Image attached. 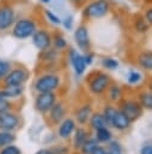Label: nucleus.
<instances>
[{
	"label": "nucleus",
	"instance_id": "19",
	"mask_svg": "<svg viewBox=\"0 0 152 154\" xmlns=\"http://www.w3.org/2000/svg\"><path fill=\"white\" fill-rule=\"evenodd\" d=\"M98 147V141L96 138H91V140H86L84 142V144L81 146V150L83 154H92V152Z\"/></svg>",
	"mask_w": 152,
	"mask_h": 154
},
{
	"label": "nucleus",
	"instance_id": "21",
	"mask_svg": "<svg viewBox=\"0 0 152 154\" xmlns=\"http://www.w3.org/2000/svg\"><path fill=\"white\" fill-rule=\"evenodd\" d=\"M85 141H86V131L84 129H78L74 135V147L81 148Z\"/></svg>",
	"mask_w": 152,
	"mask_h": 154
},
{
	"label": "nucleus",
	"instance_id": "41",
	"mask_svg": "<svg viewBox=\"0 0 152 154\" xmlns=\"http://www.w3.org/2000/svg\"><path fill=\"white\" fill-rule=\"evenodd\" d=\"M42 1H43V2H49L50 0H42Z\"/></svg>",
	"mask_w": 152,
	"mask_h": 154
},
{
	"label": "nucleus",
	"instance_id": "10",
	"mask_svg": "<svg viewBox=\"0 0 152 154\" xmlns=\"http://www.w3.org/2000/svg\"><path fill=\"white\" fill-rule=\"evenodd\" d=\"M74 38H75V42L77 45L79 46L80 49H84L86 51L89 48V45H90V40H89V32H87V29L85 26H79L75 32H74Z\"/></svg>",
	"mask_w": 152,
	"mask_h": 154
},
{
	"label": "nucleus",
	"instance_id": "37",
	"mask_svg": "<svg viewBox=\"0 0 152 154\" xmlns=\"http://www.w3.org/2000/svg\"><path fill=\"white\" fill-rule=\"evenodd\" d=\"M92 58H93V55H92V54H86V55L84 57L85 65H90V64L92 63Z\"/></svg>",
	"mask_w": 152,
	"mask_h": 154
},
{
	"label": "nucleus",
	"instance_id": "15",
	"mask_svg": "<svg viewBox=\"0 0 152 154\" xmlns=\"http://www.w3.org/2000/svg\"><path fill=\"white\" fill-rule=\"evenodd\" d=\"M74 130V122L72 120V119H66V120H63V123L60 125V129H59V135L61 136V137H63V138H66V137H68L71 134H72V131Z\"/></svg>",
	"mask_w": 152,
	"mask_h": 154
},
{
	"label": "nucleus",
	"instance_id": "11",
	"mask_svg": "<svg viewBox=\"0 0 152 154\" xmlns=\"http://www.w3.org/2000/svg\"><path fill=\"white\" fill-rule=\"evenodd\" d=\"M26 79V72L22 69H17L11 71L6 78H5V84L6 85H13V84H22Z\"/></svg>",
	"mask_w": 152,
	"mask_h": 154
},
{
	"label": "nucleus",
	"instance_id": "28",
	"mask_svg": "<svg viewBox=\"0 0 152 154\" xmlns=\"http://www.w3.org/2000/svg\"><path fill=\"white\" fill-rule=\"evenodd\" d=\"M0 154H20V149L16 146H7L0 152Z\"/></svg>",
	"mask_w": 152,
	"mask_h": 154
},
{
	"label": "nucleus",
	"instance_id": "33",
	"mask_svg": "<svg viewBox=\"0 0 152 154\" xmlns=\"http://www.w3.org/2000/svg\"><path fill=\"white\" fill-rule=\"evenodd\" d=\"M55 47L59 48V49L66 47V41H65V38L61 37V36H56V38H55Z\"/></svg>",
	"mask_w": 152,
	"mask_h": 154
},
{
	"label": "nucleus",
	"instance_id": "35",
	"mask_svg": "<svg viewBox=\"0 0 152 154\" xmlns=\"http://www.w3.org/2000/svg\"><path fill=\"white\" fill-rule=\"evenodd\" d=\"M140 154H152V147H151L150 144L144 146V147L141 148V153H140Z\"/></svg>",
	"mask_w": 152,
	"mask_h": 154
},
{
	"label": "nucleus",
	"instance_id": "13",
	"mask_svg": "<svg viewBox=\"0 0 152 154\" xmlns=\"http://www.w3.org/2000/svg\"><path fill=\"white\" fill-rule=\"evenodd\" d=\"M130 120L127 118V116L122 112V111H116L113 120H111V125L118 130H124L129 126Z\"/></svg>",
	"mask_w": 152,
	"mask_h": 154
},
{
	"label": "nucleus",
	"instance_id": "23",
	"mask_svg": "<svg viewBox=\"0 0 152 154\" xmlns=\"http://www.w3.org/2000/svg\"><path fill=\"white\" fill-rule=\"evenodd\" d=\"M97 141L98 142H108V141H110V138H111V134H110V131L107 129V126H104V128H101V129H97Z\"/></svg>",
	"mask_w": 152,
	"mask_h": 154
},
{
	"label": "nucleus",
	"instance_id": "4",
	"mask_svg": "<svg viewBox=\"0 0 152 154\" xmlns=\"http://www.w3.org/2000/svg\"><path fill=\"white\" fill-rule=\"evenodd\" d=\"M54 102H55V95L51 91L41 93L36 97L35 107H36L37 111L44 113V112H48L50 109V107L54 105Z\"/></svg>",
	"mask_w": 152,
	"mask_h": 154
},
{
	"label": "nucleus",
	"instance_id": "17",
	"mask_svg": "<svg viewBox=\"0 0 152 154\" xmlns=\"http://www.w3.org/2000/svg\"><path fill=\"white\" fill-rule=\"evenodd\" d=\"M90 114H91V107L89 105L86 106H83L81 108L78 109L77 112V119L80 124H84L87 122V119L90 118Z\"/></svg>",
	"mask_w": 152,
	"mask_h": 154
},
{
	"label": "nucleus",
	"instance_id": "24",
	"mask_svg": "<svg viewBox=\"0 0 152 154\" xmlns=\"http://www.w3.org/2000/svg\"><path fill=\"white\" fill-rule=\"evenodd\" d=\"M140 101H141L142 107H145V108H147V109H151V108H152V95H151L150 93L141 94Z\"/></svg>",
	"mask_w": 152,
	"mask_h": 154
},
{
	"label": "nucleus",
	"instance_id": "6",
	"mask_svg": "<svg viewBox=\"0 0 152 154\" xmlns=\"http://www.w3.org/2000/svg\"><path fill=\"white\" fill-rule=\"evenodd\" d=\"M32 42L36 46V48L44 51L50 46V36L44 30H38L32 34Z\"/></svg>",
	"mask_w": 152,
	"mask_h": 154
},
{
	"label": "nucleus",
	"instance_id": "34",
	"mask_svg": "<svg viewBox=\"0 0 152 154\" xmlns=\"http://www.w3.org/2000/svg\"><path fill=\"white\" fill-rule=\"evenodd\" d=\"M136 29L139 31H146L147 30V24L145 23L144 19H140V20L136 22Z\"/></svg>",
	"mask_w": 152,
	"mask_h": 154
},
{
	"label": "nucleus",
	"instance_id": "40",
	"mask_svg": "<svg viewBox=\"0 0 152 154\" xmlns=\"http://www.w3.org/2000/svg\"><path fill=\"white\" fill-rule=\"evenodd\" d=\"M36 154H53V152L51 150H48V149H41Z\"/></svg>",
	"mask_w": 152,
	"mask_h": 154
},
{
	"label": "nucleus",
	"instance_id": "30",
	"mask_svg": "<svg viewBox=\"0 0 152 154\" xmlns=\"http://www.w3.org/2000/svg\"><path fill=\"white\" fill-rule=\"evenodd\" d=\"M8 70H10L8 63H6L4 60H0V78L4 77V76H6V73L8 72Z\"/></svg>",
	"mask_w": 152,
	"mask_h": 154
},
{
	"label": "nucleus",
	"instance_id": "16",
	"mask_svg": "<svg viewBox=\"0 0 152 154\" xmlns=\"http://www.w3.org/2000/svg\"><path fill=\"white\" fill-rule=\"evenodd\" d=\"M23 91L22 84H13V85H6V89L2 90L4 95L6 99L8 97H16L18 95H20Z\"/></svg>",
	"mask_w": 152,
	"mask_h": 154
},
{
	"label": "nucleus",
	"instance_id": "25",
	"mask_svg": "<svg viewBox=\"0 0 152 154\" xmlns=\"http://www.w3.org/2000/svg\"><path fill=\"white\" fill-rule=\"evenodd\" d=\"M115 113H116V109H115L114 107H110V106H109V107H107V108L104 109L103 117H104V119H105L107 124H111V120H113V118H114Z\"/></svg>",
	"mask_w": 152,
	"mask_h": 154
},
{
	"label": "nucleus",
	"instance_id": "31",
	"mask_svg": "<svg viewBox=\"0 0 152 154\" xmlns=\"http://www.w3.org/2000/svg\"><path fill=\"white\" fill-rule=\"evenodd\" d=\"M140 78H141V75H140L139 72L132 71V72L129 73V76H128V82L133 84V83H136V82H139V81H140Z\"/></svg>",
	"mask_w": 152,
	"mask_h": 154
},
{
	"label": "nucleus",
	"instance_id": "5",
	"mask_svg": "<svg viewBox=\"0 0 152 154\" xmlns=\"http://www.w3.org/2000/svg\"><path fill=\"white\" fill-rule=\"evenodd\" d=\"M18 117L13 113L0 111V128L4 130H13L18 125Z\"/></svg>",
	"mask_w": 152,
	"mask_h": 154
},
{
	"label": "nucleus",
	"instance_id": "36",
	"mask_svg": "<svg viewBox=\"0 0 152 154\" xmlns=\"http://www.w3.org/2000/svg\"><path fill=\"white\" fill-rule=\"evenodd\" d=\"M63 25H65V28L71 29V26H72V17H67L65 19V22H63Z\"/></svg>",
	"mask_w": 152,
	"mask_h": 154
},
{
	"label": "nucleus",
	"instance_id": "12",
	"mask_svg": "<svg viewBox=\"0 0 152 154\" xmlns=\"http://www.w3.org/2000/svg\"><path fill=\"white\" fill-rule=\"evenodd\" d=\"M69 57H71V63L74 67V71L78 73V75H81L84 71H85V61H84V57L80 55L77 51H71L69 53Z\"/></svg>",
	"mask_w": 152,
	"mask_h": 154
},
{
	"label": "nucleus",
	"instance_id": "22",
	"mask_svg": "<svg viewBox=\"0 0 152 154\" xmlns=\"http://www.w3.org/2000/svg\"><path fill=\"white\" fill-rule=\"evenodd\" d=\"M16 136L8 131H1L0 132V147H5L7 144H11L12 142H14Z\"/></svg>",
	"mask_w": 152,
	"mask_h": 154
},
{
	"label": "nucleus",
	"instance_id": "9",
	"mask_svg": "<svg viewBox=\"0 0 152 154\" xmlns=\"http://www.w3.org/2000/svg\"><path fill=\"white\" fill-rule=\"evenodd\" d=\"M122 112L127 116V118L130 122H133V120H135V119H138L140 117V114H141V107H140L139 103H136L134 101H128V102H126L123 105Z\"/></svg>",
	"mask_w": 152,
	"mask_h": 154
},
{
	"label": "nucleus",
	"instance_id": "8",
	"mask_svg": "<svg viewBox=\"0 0 152 154\" xmlns=\"http://www.w3.org/2000/svg\"><path fill=\"white\" fill-rule=\"evenodd\" d=\"M14 19L13 10L8 6L0 7V30H5L11 26Z\"/></svg>",
	"mask_w": 152,
	"mask_h": 154
},
{
	"label": "nucleus",
	"instance_id": "1",
	"mask_svg": "<svg viewBox=\"0 0 152 154\" xmlns=\"http://www.w3.org/2000/svg\"><path fill=\"white\" fill-rule=\"evenodd\" d=\"M36 31V25L30 19H20L16 23L12 32L14 37L18 38H26L32 36V34Z\"/></svg>",
	"mask_w": 152,
	"mask_h": 154
},
{
	"label": "nucleus",
	"instance_id": "20",
	"mask_svg": "<svg viewBox=\"0 0 152 154\" xmlns=\"http://www.w3.org/2000/svg\"><path fill=\"white\" fill-rule=\"evenodd\" d=\"M91 126L97 130V129H101V128L107 126V122H105V119H104V117L102 114L96 113V114H93L91 117Z\"/></svg>",
	"mask_w": 152,
	"mask_h": 154
},
{
	"label": "nucleus",
	"instance_id": "26",
	"mask_svg": "<svg viewBox=\"0 0 152 154\" xmlns=\"http://www.w3.org/2000/svg\"><path fill=\"white\" fill-rule=\"evenodd\" d=\"M122 149L118 142H111L109 144V148L107 150V154H121Z\"/></svg>",
	"mask_w": 152,
	"mask_h": 154
},
{
	"label": "nucleus",
	"instance_id": "42",
	"mask_svg": "<svg viewBox=\"0 0 152 154\" xmlns=\"http://www.w3.org/2000/svg\"><path fill=\"white\" fill-rule=\"evenodd\" d=\"M74 1H80V0H74Z\"/></svg>",
	"mask_w": 152,
	"mask_h": 154
},
{
	"label": "nucleus",
	"instance_id": "7",
	"mask_svg": "<svg viewBox=\"0 0 152 154\" xmlns=\"http://www.w3.org/2000/svg\"><path fill=\"white\" fill-rule=\"evenodd\" d=\"M108 85H109V77L104 73H99L91 81L90 89L95 94H101L107 89Z\"/></svg>",
	"mask_w": 152,
	"mask_h": 154
},
{
	"label": "nucleus",
	"instance_id": "39",
	"mask_svg": "<svg viewBox=\"0 0 152 154\" xmlns=\"http://www.w3.org/2000/svg\"><path fill=\"white\" fill-rule=\"evenodd\" d=\"M146 20H147L148 23L152 22V10H151V8L147 10V12H146Z\"/></svg>",
	"mask_w": 152,
	"mask_h": 154
},
{
	"label": "nucleus",
	"instance_id": "18",
	"mask_svg": "<svg viewBox=\"0 0 152 154\" xmlns=\"http://www.w3.org/2000/svg\"><path fill=\"white\" fill-rule=\"evenodd\" d=\"M139 64L141 67L146 69V70H151L152 69V54L151 52H145L139 57Z\"/></svg>",
	"mask_w": 152,
	"mask_h": 154
},
{
	"label": "nucleus",
	"instance_id": "32",
	"mask_svg": "<svg viewBox=\"0 0 152 154\" xmlns=\"http://www.w3.org/2000/svg\"><path fill=\"white\" fill-rule=\"evenodd\" d=\"M45 14H47V17L49 18V20H51L53 23H55V24H60V23H61L60 18H59L57 16H55L51 11H45Z\"/></svg>",
	"mask_w": 152,
	"mask_h": 154
},
{
	"label": "nucleus",
	"instance_id": "29",
	"mask_svg": "<svg viewBox=\"0 0 152 154\" xmlns=\"http://www.w3.org/2000/svg\"><path fill=\"white\" fill-rule=\"evenodd\" d=\"M121 96V91H120V88L114 85L110 88V99L111 100H118Z\"/></svg>",
	"mask_w": 152,
	"mask_h": 154
},
{
	"label": "nucleus",
	"instance_id": "38",
	"mask_svg": "<svg viewBox=\"0 0 152 154\" xmlns=\"http://www.w3.org/2000/svg\"><path fill=\"white\" fill-rule=\"evenodd\" d=\"M92 154H107V150H105L104 148H102V147H97V148L92 152Z\"/></svg>",
	"mask_w": 152,
	"mask_h": 154
},
{
	"label": "nucleus",
	"instance_id": "2",
	"mask_svg": "<svg viewBox=\"0 0 152 154\" xmlns=\"http://www.w3.org/2000/svg\"><path fill=\"white\" fill-rule=\"evenodd\" d=\"M109 10V2L107 0H97L85 7V14L90 18H101L107 14Z\"/></svg>",
	"mask_w": 152,
	"mask_h": 154
},
{
	"label": "nucleus",
	"instance_id": "27",
	"mask_svg": "<svg viewBox=\"0 0 152 154\" xmlns=\"http://www.w3.org/2000/svg\"><path fill=\"white\" fill-rule=\"evenodd\" d=\"M103 66L107 67V69H110V70H114L118 66V63L115 60V59H111V58H107L103 60Z\"/></svg>",
	"mask_w": 152,
	"mask_h": 154
},
{
	"label": "nucleus",
	"instance_id": "3",
	"mask_svg": "<svg viewBox=\"0 0 152 154\" xmlns=\"http://www.w3.org/2000/svg\"><path fill=\"white\" fill-rule=\"evenodd\" d=\"M59 77L54 76V75H47L41 77L37 82H36V89L39 93H47V91H53L54 89L57 88L59 85Z\"/></svg>",
	"mask_w": 152,
	"mask_h": 154
},
{
	"label": "nucleus",
	"instance_id": "14",
	"mask_svg": "<svg viewBox=\"0 0 152 154\" xmlns=\"http://www.w3.org/2000/svg\"><path fill=\"white\" fill-rule=\"evenodd\" d=\"M49 111H50V118H51V120L54 123H59L63 118V116H65V109H63L61 103L53 105Z\"/></svg>",
	"mask_w": 152,
	"mask_h": 154
}]
</instances>
